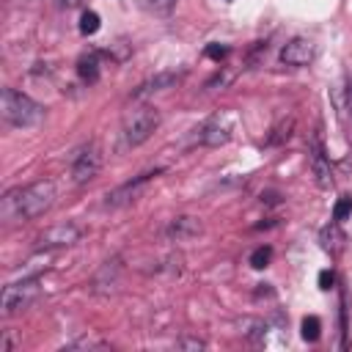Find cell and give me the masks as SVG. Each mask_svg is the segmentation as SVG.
Returning <instances> with one entry per match:
<instances>
[{
  "mask_svg": "<svg viewBox=\"0 0 352 352\" xmlns=\"http://www.w3.org/2000/svg\"><path fill=\"white\" fill-rule=\"evenodd\" d=\"M157 126H160V113H157V107H151V104L138 107V110H132V113L126 116V121H124V129H121L124 143H126V146H140V143H146V140L154 135Z\"/></svg>",
  "mask_w": 352,
  "mask_h": 352,
  "instance_id": "cell-3",
  "label": "cell"
},
{
  "mask_svg": "<svg viewBox=\"0 0 352 352\" xmlns=\"http://www.w3.org/2000/svg\"><path fill=\"white\" fill-rule=\"evenodd\" d=\"M198 234H201V220L190 217V214L173 217L170 226H168V239H173V242H187V239H192Z\"/></svg>",
  "mask_w": 352,
  "mask_h": 352,
  "instance_id": "cell-12",
  "label": "cell"
},
{
  "mask_svg": "<svg viewBox=\"0 0 352 352\" xmlns=\"http://www.w3.org/2000/svg\"><path fill=\"white\" fill-rule=\"evenodd\" d=\"M179 80H182V74H179V72H157L154 77H148V80H143V82L138 85V91L132 94V99H143V96H151V94L168 91V88H173Z\"/></svg>",
  "mask_w": 352,
  "mask_h": 352,
  "instance_id": "cell-11",
  "label": "cell"
},
{
  "mask_svg": "<svg viewBox=\"0 0 352 352\" xmlns=\"http://www.w3.org/2000/svg\"><path fill=\"white\" fill-rule=\"evenodd\" d=\"M80 226H74V223H58V226H52V228H47L44 234H38V239H36V248H41V250H55V248H69V245H74L77 239H80Z\"/></svg>",
  "mask_w": 352,
  "mask_h": 352,
  "instance_id": "cell-7",
  "label": "cell"
},
{
  "mask_svg": "<svg viewBox=\"0 0 352 352\" xmlns=\"http://www.w3.org/2000/svg\"><path fill=\"white\" fill-rule=\"evenodd\" d=\"M319 330H322V322L316 316H305L302 319V338L305 341H316L319 338Z\"/></svg>",
  "mask_w": 352,
  "mask_h": 352,
  "instance_id": "cell-18",
  "label": "cell"
},
{
  "mask_svg": "<svg viewBox=\"0 0 352 352\" xmlns=\"http://www.w3.org/2000/svg\"><path fill=\"white\" fill-rule=\"evenodd\" d=\"M316 55V47L311 38H292L283 50H280V60L286 66H308Z\"/></svg>",
  "mask_w": 352,
  "mask_h": 352,
  "instance_id": "cell-9",
  "label": "cell"
},
{
  "mask_svg": "<svg viewBox=\"0 0 352 352\" xmlns=\"http://www.w3.org/2000/svg\"><path fill=\"white\" fill-rule=\"evenodd\" d=\"M148 11H154V14H165V11H170L173 8V3L176 0H140Z\"/></svg>",
  "mask_w": 352,
  "mask_h": 352,
  "instance_id": "cell-19",
  "label": "cell"
},
{
  "mask_svg": "<svg viewBox=\"0 0 352 352\" xmlns=\"http://www.w3.org/2000/svg\"><path fill=\"white\" fill-rule=\"evenodd\" d=\"M99 168H102V151L91 140V143L80 146L74 151V157H72V182L74 184H85L99 173Z\"/></svg>",
  "mask_w": 352,
  "mask_h": 352,
  "instance_id": "cell-5",
  "label": "cell"
},
{
  "mask_svg": "<svg viewBox=\"0 0 352 352\" xmlns=\"http://www.w3.org/2000/svg\"><path fill=\"white\" fill-rule=\"evenodd\" d=\"M330 283H333V272L330 270H322L319 272V289H330Z\"/></svg>",
  "mask_w": 352,
  "mask_h": 352,
  "instance_id": "cell-21",
  "label": "cell"
},
{
  "mask_svg": "<svg viewBox=\"0 0 352 352\" xmlns=\"http://www.w3.org/2000/svg\"><path fill=\"white\" fill-rule=\"evenodd\" d=\"M77 72H80V77H82V80H88V82H94V80L99 77V66H96V55H88V58H80V63H77Z\"/></svg>",
  "mask_w": 352,
  "mask_h": 352,
  "instance_id": "cell-14",
  "label": "cell"
},
{
  "mask_svg": "<svg viewBox=\"0 0 352 352\" xmlns=\"http://www.w3.org/2000/svg\"><path fill=\"white\" fill-rule=\"evenodd\" d=\"M55 204V184L41 179L28 187H16L3 198V214L8 220H33Z\"/></svg>",
  "mask_w": 352,
  "mask_h": 352,
  "instance_id": "cell-1",
  "label": "cell"
},
{
  "mask_svg": "<svg viewBox=\"0 0 352 352\" xmlns=\"http://www.w3.org/2000/svg\"><path fill=\"white\" fill-rule=\"evenodd\" d=\"M308 162H311V173L316 176V184L319 187H330L333 184V170H330V160L322 148V143L314 138L308 143Z\"/></svg>",
  "mask_w": 352,
  "mask_h": 352,
  "instance_id": "cell-10",
  "label": "cell"
},
{
  "mask_svg": "<svg viewBox=\"0 0 352 352\" xmlns=\"http://www.w3.org/2000/svg\"><path fill=\"white\" fill-rule=\"evenodd\" d=\"M226 52H228V50H226V47H220V44H209V47H206V55H209V58H214V60L226 58Z\"/></svg>",
  "mask_w": 352,
  "mask_h": 352,
  "instance_id": "cell-20",
  "label": "cell"
},
{
  "mask_svg": "<svg viewBox=\"0 0 352 352\" xmlns=\"http://www.w3.org/2000/svg\"><path fill=\"white\" fill-rule=\"evenodd\" d=\"M270 258H272V248H270V245H261V248H256V250L250 253V267H253V270H264V267L270 264Z\"/></svg>",
  "mask_w": 352,
  "mask_h": 352,
  "instance_id": "cell-16",
  "label": "cell"
},
{
  "mask_svg": "<svg viewBox=\"0 0 352 352\" xmlns=\"http://www.w3.org/2000/svg\"><path fill=\"white\" fill-rule=\"evenodd\" d=\"M38 294V275H28L22 280H14L3 289V297H0V308H3V316H14L25 308H30V302L36 300Z\"/></svg>",
  "mask_w": 352,
  "mask_h": 352,
  "instance_id": "cell-4",
  "label": "cell"
},
{
  "mask_svg": "<svg viewBox=\"0 0 352 352\" xmlns=\"http://www.w3.org/2000/svg\"><path fill=\"white\" fill-rule=\"evenodd\" d=\"M3 118L11 126H36L44 118V107L22 91L3 88Z\"/></svg>",
  "mask_w": 352,
  "mask_h": 352,
  "instance_id": "cell-2",
  "label": "cell"
},
{
  "mask_svg": "<svg viewBox=\"0 0 352 352\" xmlns=\"http://www.w3.org/2000/svg\"><path fill=\"white\" fill-rule=\"evenodd\" d=\"M99 25H102V22H99V14H96V11H85V14L80 16V33H82V36H94V33L99 30Z\"/></svg>",
  "mask_w": 352,
  "mask_h": 352,
  "instance_id": "cell-15",
  "label": "cell"
},
{
  "mask_svg": "<svg viewBox=\"0 0 352 352\" xmlns=\"http://www.w3.org/2000/svg\"><path fill=\"white\" fill-rule=\"evenodd\" d=\"M231 132H234V126H231V121L226 118V116H214V118H209L204 126H201V143L204 146H212V148H217V146H226L228 140H231Z\"/></svg>",
  "mask_w": 352,
  "mask_h": 352,
  "instance_id": "cell-8",
  "label": "cell"
},
{
  "mask_svg": "<svg viewBox=\"0 0 352 352\" xmlns=\"http://www.w3.org/2000/svg\"><path fill=\"white\" fill-rule=\"evenodd\" d=\"M349 214H352V195H341V198L336 201V206H333V220L341 223V220H346Z\"/></svg>",
  "mask_w": 352,
  "mask_h": 352,
  "instance_id": "cell-17",
  "label": "cell"
},
{
  "mask_svg": "<svg viewBox=\"0 0 352 352\" xmlns=\"http://www.w3.org/2000/svg\"><path fill=\"white\" fill-rule=\"evenodd\" d=\"M157 173H160V170H154V173H140V176H135L132 182H126V184L110 190L107 198H104V206H107V209H118V206H129V204H135V201L143 195L146 184H148Z\"/></svg>",
  "mask_w": 352,
  "mask_h": 352,
  "instance_id": "cell-6",
  "label": "cell"
},
{
  "mask_svg": "<svg viewBox=\"0 0 352 352\" xmlns=\"http://www.w3.org/2000/svg\"><path fill=\"white\" fill-rule=\"evenodd\" d=\"M80 0H60V6H66V8H72V6H77Z\"/></svg>",
  "mask_w": 352,
  "mask_h": 352,
  "instance_id": "cell-22",
  "label": "cell"
},
{
  "mask_svg": "<svg viewBox=\"0 0 352 352\" xmlns=\"http://www.w3.org/2000/svg\"><path fill=\"white\" fill-rule=\"evenodd\" d=\"M319 239H322V248H324L330 256H338V253L344 250V245H346V234L341 231V226H338L336 220H333L330 226H324V228H322Z\"/></svg>",
  "mask_w": 352,
  "mask_h": 352,
  "instance_id": "cell-13",
  "label": "cell"
}]
</instances>
